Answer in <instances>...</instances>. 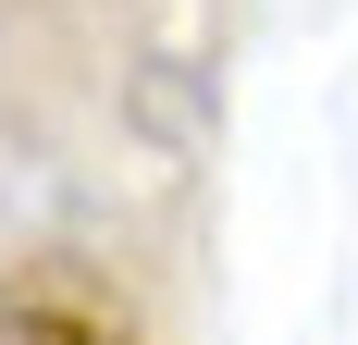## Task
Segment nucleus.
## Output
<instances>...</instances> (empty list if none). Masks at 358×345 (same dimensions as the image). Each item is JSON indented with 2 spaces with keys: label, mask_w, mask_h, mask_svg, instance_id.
Instances as JSON below:
<instances>
[{
  "label": "nucleus",
  "mask_w": 358,
  "mask_h": 345,
  "mask_svg": "<svg viewBox=\"0 0 358 345\" xmlns=\"http://www.w3.org/2000/svg\"><path fill=\"white\" fill-rule=\"evenodd\" d=\"M0 345H148V333L87 259H25L0 272Z\"/></svg>",
  "instance_id": "nucleus-1"
}]
</instances>
